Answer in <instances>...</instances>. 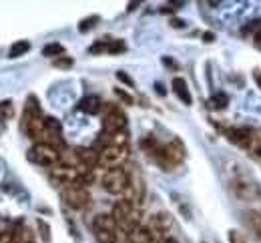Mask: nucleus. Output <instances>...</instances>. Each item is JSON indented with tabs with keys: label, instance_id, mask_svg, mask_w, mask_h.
I'll return each mask as SVG.
<instances>
[{
	"label": "nucleus",
	"instance_id": "nucleus-28",
	"mask_svg": "<svg viewBox=\"0 0 261 243\" xmlns=\"http://www.w3.org/2000/svg\"><path fill=\"white\" fill-rule=\"evenodd\" d=\"M163 64H167V66H171V68H177V62H175V60H171V58H167V56L163 58Z\"/></svg>",
	"mask_w": 261,
	"mask_h": 243
},
{
	"label": "nucleus",
	"instance_id": "nucleus-27",
	"mask_svg": "<svg viewBox=\"0 0 261 243\" xmlns=\"http://www.w3.org/2000/svg\"><path fill=\"white\" fill-rule=\"evenodd\" d=\"M253 42H255V46H257V48H261V28L255 32V36H253Z\"/></svg>",
	"mask_w": 261,
	"mask_h": 243
},
{
	"label": "nucleus",
	"instance_id": "nucleus-9",
	"mask_svg": "<svg viewBox=\"0 0 261 243\" xmlns=\"http://www.w3.org/2000/svg\"><path fill=\"white\" fill-rule=\"evenodd\" d=\"M74 153H76V157H78V161H80V165H84L86 169H94L96 165H98V153L94 151V149H84V147H78V149H74Z\"/></svg>",
	"mask_w": 261,
	"mask_h": 243
},
{
	"label": "nucleus",
	"instance_id": "nucleus-2",
	"mask_svg": "<svg viewBox=\"0 0 261 243\" xmlns=\"http://www.w3.org/2000/svg\"><path fill=\"white\" fill-rule=\"evenodd\" d=\"M128 181H130V179H128V175H126V171H124L122 167L106 169L104 175H102V179H100L102 189H104L106 193H110V195H120V193H124L126 187H128Z\"/></svg>",
	"mask_w": 261,
	"mask_h": 243
},
{
	"label": "nucleus",
	"instance_id": "nucleus-33",
	"mask_svg": "<svg viewBox=\"0 0 261 243\" xmlns=\"http://www.w3.org/2000/svg\"><path fill=\"white\" fill-rule=\"evenodd\" d=\"M255 80H257L259 86H261V72H259V70H255Z\"/></svg>",
	"mask_w": 261,
	"mask_h": 243
},
{
	"label": "nucleus",
	"instance_id": "nucleus-20",
	"mask_svg": "<svg viewBox=\"0 0 261 243\" xmlns=\"http://www.w3.org/2000/svg\"><path fill=\"white\" fill-rule=\"evenodd\" d=\"M96 20H98V16H88V18H84V20L78 24V30H80V32H88V30L96 24Z\"/></svg>",
	"mask_w": 261,
	"mask_h": 243
},
{
	"label": "nucleus",
	"instance_id": "nucleus-29",
	"mask_svg": "<svg viewBox=\"0 0 261 243\" xmlns=\"http://www.w3.org/2000/svg\"><path fill=\"white\" fill-rule=\"evenodd\" d=\"M171 26H175V28H183V26H185V22H183V20H179V18H175V20L171 22Z\"/></svg>",
	"mask_w": 261,
	"mask_h": 243
},
{
	"label": "nucleus",
	"instance_id": "nucleus-5",
	"mask_svg": "<svg viewBox=\"0 0 261 243\" xmlns=\"http://www.w3.org/2000/svg\"><path fill=\"white\" fill-rule=\"evenodd\" d=\"M126 159H128L126 147H102V151H98V165L106 169H116Z\"/></svg>",
	"mask_w": 261,
	"mask_h": 243
},
{
	"label": "nucleus",
	"instance_id": "nucleus-6",
	"mask_svg": "<svg viewBox=\"0 0 261 243\" xmlns=\"http://www.w3.org/2000/svg\"><path fill=\"white\" fill-rule=\"evenodd\" d=\"M231 191L235 193V197H239L241 201H255L261 197V187L253 181V179H233L231 181Z\"/></svg>",
	"mask_w": 261,
	"mask_h": 243
},
{
	"label": "nucleus",
	"instance_id": "nucleus-26",
	"mask_svg": "<svg viewBox=\"0 0 261 243\" xmlns=\"http://www.w3.org/2000/svg\"><path fill=\"white\" fill-rule=\"evenodd\" d=\"M116 78H118V80H122L126 86H133V84H135V82H133V78H130L128 74H124L122 70H118V72H116Z\"/></svg>",
	"mask_w": 261,
	"mask_h": 243
},
{
	"label": "nucleus",
	"instance_id": "nucleus-10",
	"mask_svg": "<svg viewBox=\"0 0 261 243\" xmlns=\"http://www.w3.org/2000/svg\"><path fill=\"white\" fill-rule=\"evenodd\" d=\"M78 108H80L82 112H86V114H96V112H100V108H102V100H100V96H96V94H88V96H84V98L78 102Z\"/></svg>",
	"mask_w": 261,
	"mask_h": 243
},
{
	"label": "nucleus",
	"instance_id": "nucleus-16",
	"mask_svg": "<svg viewBox=\"0 0 261 243\" xmlns=\"http://www.w3.org/2000/svg\"><path fill=\"white\" fill-rule=\"evenodd\" d=\"M62 52H64V46L58 44V42H50L42 48V54L48 56V58H58V56H62Z\"/></svg>",
	"mask_w": 261,
	"mask_h": 243
},
{
	"label": "nucleus",
	"instance_id": "nucleus-34",
	"mask_svg": "<svg viewBox=\"0 0 261 243\" xmlns=\"http://www.w3.org/2000/svg\"><path fill=\"white\" fill-rule=\"evenodd\" d=\"M137 6H139V2H130V4H128V10H133V8H137Z\"/></svg>",
	"mask_w": 261,
	"mask_h": 243
},
{
	"label": "nucleus",
	"instance_id": "nucleus-8",
	"mask_svg": "<svg viewBox=\"0 0 261 243\" xmlns=\"http://www.w3.org/2000/svg\"><path fill=\"white\" fill-rule=\"evenodd\" d=\"M227 137L231 143H235L243 149H249L251 141H253V133L249 129H231V131H227Z\"/></svg>",
	"mask_w": 261,
	"mask_h": 243
},
{
	"label": "nucleus",
	"instance_id": "nucleus-24",
	"mask_svg": "<svg viewBox=\"0 0 261 243\" xmlns=\"http://www.w3.org/2000/svg\"><path fill=\"white\" fill-rule=\"evenodd\" d=\"M251 223H253L255 231H257L259 237H261V213H251Z\"/></svg>",
	"mask_w": 261,
	"mask_h": 243
},
{
	"label": "nucleus",
	"instance_id": "nucleus-22",
	"mask_svg": "<svg viewBox=\"0 0 261 243\" xmlns=\"http://www.w3.org/2000/svg\"><path fill=\"white\" fill-rule=\"evenodd\" d=\"M72 64H74V60L68 58V56H58V58H54V66H56V68H70Z\"/></svg>",
	"mask_w": 261,
	"mask_h": 243
},
{
	"label": "nucleus",
	"instance_id": "nucleus-19",
	"mask_svg": "<svg viewBox=\"0 0 261 243\" xmlns=\"http://www.w3.org/2000/svg\"><path fill=\"white\" fill-rule=\"evenodd\" d=\"M126 46H124V42L122 40H108V54H118V52H122Z\"/></svg>",
	"mask_w": 261,
	"mask_h": 243
},
{
	"label": "nucleus",
	"instance_id": "nucleus-1",
	"mask_svg": "<svg viewBox=\"0 0 261 243\" xmlns=\"http://www.w3.org/2000/svg\"><path fill=\"white\" fill-rule=\"evenodd\" d=\"M26 157L30 163L40 165V167H54L60 163V151L46 145V143H36L34 147H30Z\"/></svg>",
	"mask_w": 261,
	"mask_h": 243
},
{
	"label": "nucleus",
	"instance_id": "nucleus-3",
	"mask_svg": "<svg viewBox=\"0 0 261 243\" xmlns=\"http://www.w3.org/2000/svg\"><path fill=\"white\" fill-rule=\"evenodd\" d=\"M62 199H64V203L70 205L72 209H82V207L88 205L90 195H88L84 183L78 179V181H74L72 185H64V189H62Z\"/></svg>",
	"mask_w": 261,
	"mask_h": 243
},
{
	"label": "nucleus",
	"instance_id": "nucleus-15",
	"mask_svg": "<svg viewBox=\"0 0 261 243\" xmlns=\"http://www.w3.org/2000/svg\"><path fill=\"white\" fill-rule=\"evenodd\" d=\"M28 50H30V42H28V40H18V42H14V44L10 46L8 56H10V58H18V56L26 54Z\"/></svg>",
	"mask_w": 261,
	"mask_h": 243
},
{
	"label": "nucleus",
	"instance_id": "nucleus-23",
	"mask_svg": "<svg viewBox=\"0 0 261 243\" xmlns=\"http://www.w3.org/2000/svg\"><path fill=\"white\" fill-rule=\"evenodd\" d=\"M114 94H116L120 100H124L126 104H133V96H130L128 92H124L122 88H114Z\"/></svg>",
	"mask_w": 261,
	"mask_h": 243
},
{
	"label": "nucleus",
	"instance_id": "nucleus-32",
	"mask_svg": "<svg viewBox=\"0 0 261 243\" xmlns=\"http://www.w3.org/2000/svg\"><path fill=\"white\" fill-rule=\"evenodd\" d=\"M159 243H177V241H175L173 237H165V239H163V241H159Z\"/></svg>",
	"mask_w": 261,
	"mask_h": 243
},
{
	"label": "nucleus",
	"instance_id": "nucleus-7",
	"mask_svg": "<svg viewBox=\"0 0 261 243\" xmlns=\"http://www.w3.org/2000/svg\"><path fill=\"white\" fill-rule=\"evenodd\" d=\"M126 127V116L118 106H106V112L102 116V129L104 133H118Z\"/></svg>",
	"mask_w": 261,
	"mask_h": 243
},
{
	"label": "nucleus",
	"instance_id": "nucleus-12",
	"mask_svg": "<svg viewBox=\"0 0 261 243\" xmlns=\"http://www.w3.org/2000/svg\"><path fill=\"white\" fill-rule=\"evenodd\" d=\"M173 92L179 96V100L181 102H185V104H191V92H189V88H187V80L185 78H173Z\"/></svg>",
	"mask_w": 261,
	"mask_h": 243
},
{
	"label": "nucleus",
	"instance_id": "nucleus-17",
	"mask_svg": "<svg viewBox=\"0 0 261 243\" xmlns=\"http://www.w3.org/2000/svg\"><path fill=\"white\" fill-rule=\"evenodd\" d=\"M36 227H38V233H40L42 241H44V243H50V227H48V223L42 221V219H38V221H36Z\"/></svg>",
	"mask_w": 261,
	"mask_h": 243
},
{
	"label": "nucleus",
	"instance_id": "nucleus-13",
	"mask_svg": "<svg viewBox=\"0 0 261 243\" xmlns=\"http://www.w3.org/2000/svg\"><path fill=\"white\" fill-rule=\"evenodd\" d=\"M126 241H128V243H155L147 227H137L133 233L126 237Z\"/></svg>",
	"mask_w": 261,
	"mask_h": 243
},
{
	"label": "nucleus",
	"instance_id": "nucleus-18",
	"mask_svg": "<svg viewBox=\"0 0 261 243\" xmlns=\"http://www.w3.org/2000/svg\"><path fill=\"white\" fill-rule=\"evenodd\" d=\"M16 229H0V243H14Z\"/></svg>",
	"mask_w": 261,
	"mask_h": 243
},
{
	"label": "nucleus",
	"instance_id": "nucleus-14",
	"mask_svg": "<svg viewBox=\"0 0 261 243\" xmlns=\"http://www.w3.org/2000/svg\"><path fill=\"white\" fill-rule=\"evenodd\" d=\"M12 116H14L12 100H0V120H2V123H8Z\"/></svg>",
	"mask_w": 261,
	"mask_h": 243
},
{
	"label": "nucleus",
	"instance_id": "nucleus-35",
	"mask_svg": "<svg viewBox=\"0 0 261 243\" xmlns=\"http://www.w3.org/2000/svg\"><path fill=\"white\" fill-rule=\"evenodd\" d=\"M255 151H257V155H261V147H257V149H255Z\"/></svg>",
	"mask_w": 261,
	"mask_h": 243
},
{
	"label": "nucleus",
	"instance_id": "nucleus-31",
	"mask_svg": "<svg viewBox=\"0 0 261 243\" xmlns=\"http://www.w3.org/2000/svg\"><path fill=\"white\" fill-rule=\"evenodd\" d=\"M155 86H157V92H159V94H165V88H163V84H159V82H157Z\"/></svg>",
	"mask_w": 261,
	"mask_h": 243
},
{
	"label": "nucleus",
	"instance_id": "nucleus-4",
	"mask_svg": "<svg viewBox=\"0 0 261 243\" xmlns=\"http://www.w3.org/2000/svg\"><path fill=\"white\" fill-rule=\"evenodd\" d=\"M147 229H149L153 241L159 243V241H163V239L167 237V233L173 229V217H171L169 213H165V211L155 213V215H151Z\"/></svg>",
	"mask_w": 261,
	"mask_h": 243
},
{
	"label": "nucleus",
	"instance_id": "nucleus-25",
	"mask_svg": "<svg viewBox=\"0 0 261 243\" xmlns=\"http://www.w3.org/2000/svg\"><path fill=\"white\" fill-rule=\"evenodd\" d=\"M229 243H245V239H243V235L239 233V231H229Z\"/></svg>",
	"mask_w": 261,
	"mask_h": 243
},
{
	"label": "nucleus",
	"instance_id": "nucleus-11",
	"mask_svg": "<svg viewBox=\"0 0 261 243\" xmlns=\"http://www.w3.org/2000/svg\"><path fill=\"white\" fill-rule=\"evenodd\" d=\"M100 141L104 143V147H126L128 137L124 131L118 133H104V137H100Z\"/></svg>",
	"mask_w": 261,
	"mask_h": 243
},
{
	"label": "nucleus",
	"instance_id": "nucleus-30",
	"mask_svg": "<svg viewBox=\"0 0 261 243\" xmlns=\"http://www.w3.org/2000/svg\"><path fill=\"white\" fill-rule=\"evenodd\" d=\"M203 40H205V42H213V34H211V32H205V34H203Z\"/></svg>",
	"mask_w": 261,
	"mask_h": 243
},
{
	"label": "nucleus",
	"instance_id": "nucleus-21",
	"mask_svg": "<svg viewBox=\"0 0 261 243\" xmlns=\"http://www.w3.org/2000/svg\"><path fill=\"white\" fill-rule=\"evenodd\" d=\"M211 106L213 108H225L227 106V96L221 92V94H215L213 98H211Z\"/></svg>",
	"mask_w": 261,
	"mask_h": 243
}]
</instances>
